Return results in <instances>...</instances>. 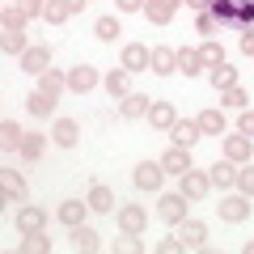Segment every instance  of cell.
<instances>
[{"label": "cell", "mask_w": 254, "mask_h": 254, "mask_svg": "<svg viewBox=\"0 0 254 254\" xmlns=\"http://www.w3.org/2000/svg\"><path fill=\"white\" fill-rule=\"evenodd\" d=\"M182 195H187L190 203H199V199H208L212 195V178L203 170H195V165H190L187 174H182Z\"/></svg>", "instance_id": "cell-1"}, {"label": "cell", "mask_w": 254, "mask_h": 254, "mask_svg": "<svg viewBox=\"0 0 254 254\" xmlns=\"http://www.w3.org/2000/svg\"><path fill=\"white\" fill-rule=\"evenodd\" d=\"M216 212H220L225 225H242V220L250 216V195H225V199L216 203Z\"/></svg>", "instance_id": "cell-2"}, {"label": "cell", "mask_w": 254, "mask_h": 254, "mask_svg": "<svg viewBox=\"0 0 254 254\" xmlns=\"http://www.w3.org/2000/svg\"><path fill=\"white\" fill-rule=\"evenodd\" d=\"M187 195H182V190H178V195H161V199H157V216H161L165 220V225H178V220H187Z\"/></svg>", "instance_id": "cell-3"}, {"label": "cell", "mask_w": 254, "mask_h": 254, "mask_svg": "<svg viewBox=\"0 0 254 254\" xmlns=\"http://www.w3.org/2000/svg\"><path fill=\"white\" fill-rule=\"evenodd\" d=\"M0 199L4 203H26V178L17 170H0Z\"/></svg>", "instance_id": "cell-4"}, {"label": "cell", "mask_w": 254, "mask_h": 254, "mask_svg": "<svg viewBox=\"0 0 254 254\" xmlns=\"http://www.w3.org/2000/svg\"><path fill=\"white\" fill-rule=\"evenodd\" d=\"M161 178H165V165L161 161H140L136 174H131V182H136L140 190H161Z\"/></svg>", "instance_id": "cell-5"}, {"label": "cell", "mask_w": 254, "mask_h": 254, "mask_svg": "<svg viewBox=\"0 0 254 254\" xmlns=\"http://www.w3.org/2000/svg\"><path fill=\"white\" fill-rule=\"evenodd\" d=\"M119 229H123V233H144L148 212L140 208V203H119Z\"/></svg>", "instance_id": "cell-6"}, {"label": "cell", "mask_w": 254, "mask_h": 254, "mask_svg": "<svg viewBox=\"0 0 254 254\" xmlns=\"http://www.w3.org/2000/svg\"><path fill=\"white\" fill-rule=\"evenodd\" d=\"M178 237H182L187 250H203V246H208V225L187 216V220H178Z\"/></svg>", "instance_id": "cell-7"}, {"label": "cell", "mask_w": 254, "mask_h": 254, "mask_svg": "<svg viewBox=\"0 0 254 254\" xmlns=\"http://www.w3.org/2000/svg\"><path fill=\"white\" fill-rule=\"evenodd\" d=\"M21 68H26V72H34V76H43L47 68H51V47H43V43L26 47V51H21Z\"/></svg>", "instance_id": "cell-8"}, {"label": "cell", "mask_w": 254, "mask_h": 254, "mask_svg": "<svg viewBox=\"0 0 254 254\" xmlns=\"http://www.w3.org/2000/svg\"><path fill=\"white\" fill-rule=\"evenodd\" d=\"M148 64H153V51L144 43H127L123 47V68L127 72H148Z\"/></svg>", "instance_id": "cell-9"}, {"label": "cell", "mask_w": 254, "mask_h": 254, "mask_svg": "<svg viewBox=\"0 0 254 254\" xmlns=\"http://www.w3.org/2000/svg\"><path fill=\"white\" fill-rule=\"evenodd\" d=\"M182 0H144V17L153 21V26H170L174 13H178Z\"/></svg>", "instance_id": "cell-10"}, {"label": "cell", "mask_w": 254, "mask_h": 254, "mask_svg": "<svg viewBox=\"0 0 254 254\" xmlns=\"http://www.w3.org/2000/svg\"><path fill=\"white\" fill-rule=\"evenodd\" d=\"M98 68H89V64H76L72 72H68V89L72 93H89V89H98Z\"/></svg>", "instance_id": "cell-11"}, {"label": "cell", "mask_w": 254, "mask_h": 254, "mask_svg": "<svg viewBox=\"0 0 254 254\" xmlns=\"http://www.w3.org/2000/svg\"><path fill=\"white\" fill-rule=\"evenodd\" d=\"M47 229V212L34 208V203H26V208H17V233H43Z\"/></svg>", "instance_id": "cell-12"}, {"label": "cell", "mask_w": 254, "mask_h": 254, "mask_svg": "<svg viewBox=\"0 0 254 254\" xmlns=\"http://www.w3.org/2000/svg\"><path fill=\"white\" fill-rule=\"evenodd\" d=\"M51 140H55L60 148H76V140H81V123H76V119H55Z\"/></svg>", "instance_id": "cell-13"}, {"label": "cell", "mask_w": 254, "mask_h": 254, "mask_svg": "<svg viewBox=\"0 0 254 254\" xmlns=\"http://www.w3.org/2000/svg\"><path fill=\"white\" fill-rule=\"evenodd\" d=\"M199 136H203L199 123H190V119H178V123L170 127V140H174V144H182V148H195V144H199Z\"/></svg>", "instance_id": "cell-14"}, {"label": "cell", "mask_w": 254, "mask_h": 254, "mask_svg": "<svg viewBox=\"0 0 254 254\" xmlns=\"http://www.w3.org/2000/svg\"><path fill=\"white\" fill-rule=\"evenodd\" d=\"M148 106H153L148 93H127V98L119 102V115L123 119H148Z\"/></svg>", "instance_id": "cell-15"}, {"label": "cell", "mask_w": 254, "mask_h": 254, "mask_svg": "<svg viewBox=\"0 0 254 254\" xmlns=\"http://www.w3.org/2000/svg\"><path fill=\"white\" fill-rule=\"evenodd\" d=\"M148 123L161 127V131H170V127L178 123V110H174V102H157V98H153V106H148Z\"/></svg>", "instance_id": "cell-16"}, {"label": "cell", "mask_w": 254, "mask_h": 254, "mask_svg": "<svg viewBox=\"0 0 254 254\" xmlns=\"http://www.w3.org/2000/svg\"><path fill=\"white\" fill-rule=\"evenodd\" d=\"M102 85H106V93L115 102H123L127 93H131V72H127V68H115V72H106V81H102Z\"/></svg>", "instance_id": "cell-17"}, {"label": "cell", "mask_w": 254, "mask_h": 254, "mask_svg": "<svg viewBox=\"0 0 254 254\" xmlns=\"http://www.w3.org/2000/svg\"><path fill=\"white\" fill-rule=\"evenodd\" d=\"M225 157H229V161H237V165H246L254 157V140L250 136H229L225 140Z\"/></svg>", "instance_id": "cell-18"}, {"label": "cell", "mask_w": 254, "mask_h": 254, "mask_svg": "<svg viewBox=\"0 0 254 254\" xmlns=\"http://www.w3.org/2000/svg\"><path fill=\"white\" fill-rule=\"evenodd\" d=\"M161 165H165L170 174H178V178H182V174L190 170V148H182V144H170V148H165V157H161Z\"/></svg>", "instance_id": "cell-19"}, {"label": "cell", "mask_w": 254, "mask_h": 254, "mask_svg": "<svg viewBox=\"0 0 254 254\" xmlns=\"http://www.w3.org/2000/svg\"><path fill=\"white\" fill-rule=\"evenodd\" d=\"M208 178H212V187H220V190H229V187H237V161H216L208 170Z\"/></svg>", "instance_id": "cell-20"}, {"label": "cell", "mask_w": 254, "mask_h": 254, "mask_svg": "<svg viewBox=\"0 0 254 254\" xmlns=\"http://www.w3.org/2000/svg\"><path fill=\"white\" fill-rule=\"evenodd\" d=\"M148 72H157V76L178 72V51H170V47H153V64H148Z\"/></svg>", "instance_id": "cell-21"}, {"label": "cell", "mask_w": 254, "mask_h": 254, "mask_svg": "<svg viewBox=\"0 0 254 254\" xmlns=\"http://www.w3.org/2000/svg\"><path fill=\"white\" fill-rule=\"evenodd\" d=\"M85 208H89V203H81V199H64L60 208H55V216H60V225L76 229V225H85Z\"/></svg>", "instance_id": "cell-22"}, {"label": "cell", "mask_w": 254, "mask_h": 254, "mask_svg": "<svg viewBox=\"0 0 254 254\" xmlns=\"http://www.w3.org/2000/svg\"><path fill=\"white\" fill-rule=\"evenodd\" d=\"M85 203H89V212H115V190H110L106 182H93Z\"/></svg>", "instance_id": "cell-23"}, {"label": "cell", "mask_w": 254, "mask_h": 254, "mask_svg": "<svg viewBox=\"0 0 254 254\" xmlns=\"http://www.w3.org/2000/svg\"><path fill=\"white\" fill-rule=\"evenodd\" d=\"M38 89H43L47 98H55V102H60V93L68 89V76H64V72H55V68H47V72L38 76Z\"/></svg>", "instance_id": "cell-24"}, {"label": "cell", "mask_w": 254, "mask_h": 254, "mask_svg": "<svg viewBox=\"0 0 254 254\" xmlns=\"http://www.w3.org/2000/svg\"><path fill=\"white\" fill-rule=\"evenodd\" d=\"M17 153H21V161H38V157L47 153V136L43 131H26V140H21Z\"/></svg>", "instance_id": "cell-25"}, {"label": "cell", "mask_w": 254, "mask_h": 254, "mask_svg": "<svg viewBox=\"0 0 254 254\" xmlns=\"http://www.w3.org/2000/svg\"><path fill=\"white\" fill-rule=\"evenodd\" d=\"M21 140H26V131H21L13 119H4V123H0V144H4V153H17Z\"/></svg>", "instance_id": "cell-26"}, {"label": "cell", "mask_w": 254, "mask_h": 254, "mask_svg": "<svg viewBox=\"0 0 254 254\" xmlns=\"http://www.w3.org/2000/svg\"><path fill=\"white\" fill-rule=\"evenodd\" d=\"M208 64H203V55L199 51H190V47H182L178 51V72H187V76H199Z\"/></svg>", "instance_id": "cell-27"}, {"label": "cell", "mask_w": 254, "mask_h": 254, "mask_svg": "<svg viewBox=\"0 0 254 254\" xmlns=\"http://www.w3.org/2000/svg\"><path fill=\"white\" fill-rule=\"evenodd\" d=\"M208 81H212V89H233V85H237V68H229V64H216V68H212V72H208Z\"/></svg>", "instance_id": "cell-28"}, {"label": "cell", "mask_w": 254, "mask_h": 254, "mask_svg": "<svg viewBox=\"0 0 254 254\" xmlns=\"http://www.w3.org/2000/svg\"><path fill=\"white\" fill-rule=\"evenodd\" d=\"M72 246H76V250H98V246H102V237H98V229H89V225H76L72 229Z\"/></svg>", "instance_id": "cell-29"}, {"label": "cell", "mask_w": 254, "mask_h": 254, "mask_svg": "<svg viewBox=\"0 0 254 254\" xmlns=\"http://www.w3.org/2000/svg\"><path fill=\"white\" fill-rule=\"evenodd\" d=\"M26 110H30V115H34V119H47V115H51V110H55V98H47L43 89H34V93H30V98H26Z\"/></svg>", "instance_id": "cell-30"}, {"label": "cell", "mask_w": 254, "mask_h": 254, "mask_svg": "<svg viewBox=\"0 0 254 254\" xmlns=\"http://www.w3.org/2000/svg\"><path fill=\"white\" fill-rule=\"evenodd\" d=\"M26 13H21V9H4V13H0V30H4V34H26Z\"/></svg>", "instance_id": "cell-31"}, {"label": "cell", "mask_w": 254, "mask_h": 254, "mask_svg": "<svg viewBox=\"0 0 254 254\" xmlns=\"http://www.w3.org/2000/svg\"><path fill=\"white\" fill-rule=\"evenodd\" d=\"M93 34H98L102 43H119L123 26H119V17H98V21H93Z\"/></svg>", "instance_id": "cell-32"}, {"label": "cell", "mask_w": 254, "mask_h": 254, "mask_svg": "<svg viewBox=\"0 0 254 254\" xmlns=\"http://www.w3.org/2000/svg\"><path fill=\"white\" fill-rule=\"evenodd\" d=\"M21 254H51V237L47 233H21Z\"/></svg>", "instance_id": "cell-33"}, {"label": "cell", "mask_w": 254, "mask_h": 254, "mask_svg": "<svg viewBox=\"0 0 254 254\" xmlns=\"http://www.w3.org/2000/svg\"><path fill=\"white\" fill-rule=\"evenodd\" d=\"M195 123H199L203 136H220V131H225V115H220V110H203Z\"/></svg>", "instance_id": "cell-34"}, {"label": "cell", "mask_w": 254, "mask_h": 254, "mask_svg": "<svg viewBox=\"0 0 254 254\" xmlns=\"http://www.w3.org/2000/svg\"><path fill=\"white\" fill-rule=\"evenodd\" d=\"M72 13H68V4L64 0H47V13H43V21L47 26H60V21H68Z\"/></svg>", "instance_id": "cell-35"}, {"label": "cell", "mask_w": 254, "mask_h": 254, "mask_svg": "<svg viewBox=\"0 0 254 254\" xmlns=\"http://www.w3.org/2000/svg\"><path fill=\"white\" fill-rule=\"evenodd\" d=\"M199 55H203V64H208V68H216V64H225V47H220L216 38H208V43L199 47Z\"/></svg>", "instance_id": "cell-36"}, {"label": "cell", "mask_w": 254, "mask_h": 254, "mask_svg": "<svg viewBox=\"0 0 254 254\" xmlns=\"http://www.w3.org/2000/svg\"><path fill=\"white\" fill-rule=\"evenodd\" d=\"M220 102H225L229 110H246V102H250V98H246L242 85H233V89H220Z\"/></svg>", "instance_id": "cell-37"}, {"label": "cell", "mask_w": 254, "mask_h": 254, "mask_svg": "<svg viewBox=\"0 0 254 254\" xmlns=\"http://www.w3.org/2000/svg\"><path fill=\"white\" fill-rule=\"evenodd\" d=\"M26 34H4V38H0V51H4V55H21V51H26Z\"/></svg>", "instance_id": "cell-38"}, {"label": "cell", "mask_w": 254, "mask_h": 254, "mask_svg": "<svg viewBox=\"0 0 254 254\" xmlns=\"http://www.w3.org/2000/svg\"><path fill=\"white\" fill-rule=\"evenodd\" d=\"M237 187H242V195H250V199H254V165L250 161L237 170Z\"/></svg>", "instance_id": "cell-39"}, {"label": "cell", "mask_w": 254, "mask_h": 254, "mask_svg": "<svg viewBox=\"0 0 254 254\" xmlns=\"http://www.w3.org/2000/svg\"><path fill=\"white\" fill-rule=\"evenodd\" d=\"M195 30H199V34H208V38H212V34H216V30H220V21L212 17V9H203L199 17H195Z\"/></svg>", "instance_id": "cell-40"}, {"label": "cell", "mask_w": 254, "mask_h": 254, "mask_svg": "<svg viewBox=\"0 0 254 254\" xmlns=\"http://www.w3.org/2000/svg\"><path fill=\"white\" fill-rule=\"evenodd\" d=\"M115 250H123V254H140V250H144V242H140V233H123Z\"/></svg>", "instance_id": "cell-41"}, {"label": "cell", "mask_w": 254, "mask_h": 254, "mask_svg": "<svg viewBox=\"0 0 254 254\" xmlns=\"http://www.w3.org/2000/svg\"><path fill=\"white\" fill-rule=\"evenodd\" d=\"M17 9L26 13V17H43V13H47V0H17Z\"/></svg>", "instance_id": "cell-42"}, {"label": "cell", "mask_w": 254, "mask_h": 254, "mask_svg": "<svg viewBox=\"0 0 254 254\" xmlns=\"http://www.w3.org/2000/svg\"><path fill=\"white\" fill-rule=\"evenodd\" d=\"M187 246H182V237H161L157 242V254H182Z\"/></svg>", "instance_id": "cell-43"}, {"label": "cell", "mask_w": 254, "mask_h": 254, "mask_svg": "<svg viewBox=\"0 0 254 254\" xmlns=\"http://www.w3.org/2000/svg\"><path fill=\"white\" fill-rule=\"evenodd\" d=\"M237 131L254 140V110H242V119H237Z\"/></svg>", "instance_id": "cell-44"}, {"label": "cell", "mask_w": 254, "mask_h": 254, "mask_svg": "<svg viewBox=\"0 0 254 254\" xmlns=\"http://www.w3.org/2000/svg\"><path fill=\"white\" fill-rule=\"evenodd\" d=\"M119 13H144V0H119Z\"/></svg>", "instance_id": "cell-45"}, {"label": "cell", "mask_w": 254, "mask_h": 254, "mask_svg": "<svg viewBox=\"0 0 254 254\" xmlns=\"http://www.w3.org/2000/svg\"><path fill=\"white\" fill-rule=\"evenodd\" d=\"M242 51H246V55H254V26H250V30H242Z\"/></svg>", "instance_id": "cell-46"}, {"label": "cell", "mask_w": 254, "mask_h": 254, "mask_svg": "<svg viewBox=\"0 0 254 254\" xmlns=\"http://www.w3.org/2000/svg\"><path fill=\"white\" fill-rule=\"evenodd\" d=\"M187 9H195V13H203V9H212V0H187Z\"/></svg>", "instance_id": "cell-47"}, {"label": "cell", "mask_w": 254, "mask_h": 254, "mask_svg": "<svg viewBox=\"0 0 254 254\" xmlns=\"http://www.w3.org/2000/svg\"><path fill=\"white\" fill-rule=\"evenodd\" d=\"M64 4H68V13H81L85 4H89V0H64Z\"/></svg>", "instance_id": "cell-48"}, {"label": "cell", "mask_w": 254, "mask_h": 254, "mask_svg": "<svg viewBox=\"0 0 254 254\" xmlns=\"http://www.w3.org/2000/svg\"><path fill=\"white\" fill-rule=\"evenodd\" d=\"M242 250H246V254H254V237H250V242H246V246H242Z\"/></svg>", "instance_id": "cell-49"}, {"label": "cell", "mask_w": 254, "mask_h": 254, "mask_svg": "<svg viewBox=\"0 0 254 254\" xmlns=\"http://www.w3.org/2000/svg\"><path fill=\"white\" fill-rule=\"evenodd\" d=\"M237 4H254V0H237Z\"/></svg>", "instance_id": "cell-50"}]
</instances>
